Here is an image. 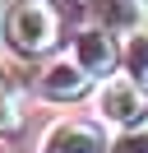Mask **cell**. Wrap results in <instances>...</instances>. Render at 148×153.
I'll return each mask as SVG.
<instances>
[{
	"label": "cell",
	"instance_id": "cell-8",
	"mask_svg": "<svg viewBox=\"0 0 148 153\" xmlns=\"http://www.w3.org/2000/svg\"><path fill=\"white\" fill-rule=\"evenodd\" d=\"M14 5H18V0H0V23H5V14L14 10Z\"/></svg>",
	"mask_w": 148,
	"mask_h": 153
},
{
	"label": "cell",
	"instance_id": "cell-4",
	"mask_svg": "<svg viewBox=\"0 0 148 153\" xmlns=\"http://www.w3.org/2000/svg\"><path fill=\"white\" fill-rule=\"evenodd\" d=\"M42 153H107V139L88 121H56L42 139Z\"/></svg>",
	"mask_w": 148,
	"mask_h": 153
},
{
	"label": "cell",
	"instance_id": "cell-2",
	"mask_svg": "<svg viewBox=\"0 0 148 153\" xmlns=\"http://www.w3.org/2000/svg\"><path fill=\"white\" fill-rule=\"evenodd\" d=\"M97 116L116 130H139L148 121V88L130 74H111L97 88Z\"/></svg>",
	"mask_w": 148,
	"mask_h": 153
},
{
	"label": "cell",
	"instance_id": "cell-6",
	"mask_svg": "<svg viewBox=\"0 0 148 153\" xmlns=\"http://www.w3.org/2000/svg\"><path fill=\"white\" fill-rule=\"evenodd\" d=\"M120 70L139 84H148V28H130L125 47H120Z\"/></svg>",
	"mask_w": 148,
	"mask_h": 153
},
{
	"label": "cell",
	"instance_id": "cell-5",
	"mask_svg": "<svg viewBox=\"0 0 148 153\" xmlns=\"http://www.w3.org/2000/svg\"><path fill=\"white\" fill-rule=\"evenodd\" d=\"M88 88H92V74H88L74 56H65V60H56V65H46V74H42V93L51 97V102H79Z\"/></svg>",
	"mask_w": 148,
	"mask_h": 153
},
{
	"label": "cell",
	"instance_id": "cell-7",
	"mask_svg": "<svg viewBox=\"0 0 148 153\" xmlns=\"http://www.w3.org/2000/svg\"><path fill=\"white\" fill-rule=\"evenodd\" d=\"M14 125H18V111H14V102H9L5 84H0V130H14Z\"/></svg>",
	"mask_w": 148,
	"mask_h": 153
},
{
	"label": "cell",
	"instance_id": "cell-1",
	"mask_svg": "<svg viewBox=\"0 0 148 153\" xmlns=\"http://www.w3.org/2000/svg\"><path fill=\"white\" fill-rule=\"evenodd\" d=\"M0 37L23 60L46 56V51L60 42V14H56V5H46V0H18L14 10L5 14V23H0Z\"/></svg>",
	"mask_w": 148,
	"mask_h": 153
},
{
	"label": "cell",
	"instance_id": "cell-3",
	"mask_svg": "<svg viewBox=\"0 0 148 153\" xmlns=\"http://www.w3.org/2000/svg\"><path fill=\"white\" fill-rule=\"evenodd\" d=\"M74 60H79L83 70H88L92 79H107L111 70L120 65V47L111 42V28H102V23H92V28H83L79 37H74V51H70Z\"/></svg>",
	"mask_w": 148,
	"mask_h": 153
}]
</instances>
